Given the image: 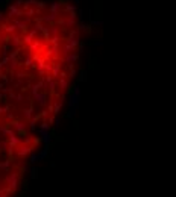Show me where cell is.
Wrapping results in <instances>:
<instances>
[{"instance_id":"1","label":"cell","mask_w":176,"mask_h":197,"mask_svg":"<svg viewBox=\"0 0 176 197\" xmlns=\"http://www.w3.org/2000/svg\"><path fill=\"white\" fill-rule=\"evenodd\" d=\"M81 38L62 3L21 0L0 12V117L41 133L73 88Z\"/></svg>"},{"instance_id":"2","label":"cell","mask_w":176,"mask_h":197,"mask_svg":"<svg viewBox=\"0 0 176 197\" xmlns=\"http://www.w3.org/2000/svg\"><path fill=\"white\" fill-rule=\"evenodd\" d=\"M41 144V133L0 117V197L20 196Z\"/></svg>"}]
</instances>
